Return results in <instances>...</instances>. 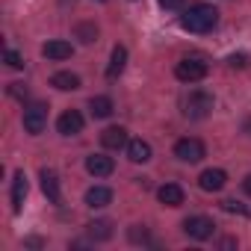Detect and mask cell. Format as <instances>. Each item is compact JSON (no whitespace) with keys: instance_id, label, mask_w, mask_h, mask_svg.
<instances>
[{"instance_id":"6da1fadb","label":"cell","mask_w":251,"mask_h":251,"mask_svg":"<svg viewBox=\"0 0 251 251\" xmlns=\"http://www.w3.org/2000/svg\"><path fill=\"white\" fill-rule=\"evenodd\" d=\"M219 24V9L210 3H195L180 15V27L186 33H210Z\"/></svg>"},{"instance_id":"7a4b0ae2","label":"cell","mask_w":251,"mask_h":251,"mask_svg":"<svg viewBox=\"0 0 251 251\" xmlns=\"http://www.w3.org/2000/svg\"><path fill=\"white\" fill-rule=\"evenodd\" d=\"M175 77L180 83H198V80L207 77V62L198 59V56H186V59H180L175 65Z\"/></svg>"},{"instance_id":"3957f363","label":"cell","mask_w":251,"mask_h":251,"mask_svg":"<svg viewBox=\"0 0 251 251\" xmlns=\"http://www.w3.org/2000/svg\"><path fill=\"white\" fill-rule=\"evenodd\" d=\"M45 127H48V106L45 103H30L24 109V130L33 133V136H39Z\"/></svg>"},{"instance_id":"277c9868","label":"cell","mask_w":251,"mask_h":251,"mask_svg":"<svg viewBox=\"0 0 251 251\" xmlns=\"http://www.w3.org/2000/svg\"><path fill=\"white\" fill-rule=\"evenodd\" d=\"M183 230H186L189 239H210L213 230H216V225H213V219H207V216H189V219L183 222Z\"/></svg>"},{"instance_id":"5b68a950","label":"cell","mask_w":251,"mask_h":251,"mask_svg":"<svg viewBox=\"0 0 251 251\" xmlns=\"http://www.w3.org/2000/svg\"><path fill=\"white\" fill-rule=\"evenodd\" d=\"M175 157L183 160V163H198V160H204V142L186 136V139H180L175 145Z\"/></svg>"},{"instance_id":"8992f818","label":"cell","mask_w":251,"mask_h":251,"mask_svg":"<svg viewBox=\"0 0 251 251\" xmlns=\"http://www.w3.org/2000/svg\"><path fill=\"white\" fill-rule=\"evenodd\" d=\"M210 109H213V95H207V92H192V95L186 98V115H189V118H204V115H210Z\"/></svg>"},{"instance_id":"52a82bcc","label":"cell","mask_w":251,"mask_h":251,"mask_svg":"<svg viewBox=\"0 0 251 251\" xmlns=\"http://www.w3.org/2000/svg\"><path fill=\"white\" fill-rule=\"evenodd\" d=\"M83 115L77 112V109H65L62 115H59V121H56V130L62 133V136H77L80 130H83Z\"/></svg>"},{"instance_id":"ba28073f","label":"cell","mask_w":251,"mask_h":251,"mask_svg":"<svg viewBox=\"0 0 251 251\" xmlns=\"http://www.w3.org/2000/svg\"><path fill=\"white\" fill-rule=\"evenodd\" d=\"M112 169H115L112 157H103V154H92V157H86V172L95 175V177H109Z\"/></svg>"},{"instance_id":"9c48e42d","label":"cell","mask_w":251,"mask_h":251,"mask_svg":"<svg viewBox=\"0 0 251 251\" xmlns=\"http://www.w3.org/2000/svg\"><path fill=\"white\" fill-rule=\"evenodd\" d=\"M225 183H227V175H225L222 169H204L201 177H198V186H201L204 192H219Z\"/></svg>"},{"instance_id":"30bf717a","label":"cell","mask_w":251,"mask_h":251,"mask_svg":"<svg viewBox=\"0 0 251 251\" xmlns=\"http://www.w3.org/2000/svg\"><path fill=\"white\" fill-rule=\"evenodd\" d=\"M39 177H42V192L48 195V201H50V204H59V201H62V192H59V177H56V172L42 169Z\"/></svg>"},{"instance_id":"8fae6325","label":"cell","mask_w":251,"mask_h":251,"mask_svg":"<svg viewBox=\"0 0 251 251\" xmlns=\"http://www.w3.org/2000/svg\"><path fill=\"white\" fill-rule=\"evenodd\" d=\"M100 145L109 148V151L124 148V145H127V130H124V127H106V130L100 133Z\"/></svg>"},{"instance_id":"7c38bea8","label":"cell","mask_w":251,"mask_h":251,"mask_svg":"<svg viewBox=\"0 0 251 251\" xmlns=\"http://www.w3.org/2000/svg\"><path fill=\"white\" fill-rule=\"evenodd\" d=\"M124 65H127V48L115 45V48H112V56H109V65H106V77L115 80V77L124 71Z\"/></svg>"},{"instance_id":"4fadbf2b","label":"cell","mask_w":251,"mask_h":251,"mask_svg":"<svg viewBox=\"0 0 251 251\" xmlns=\"http://www.w3.org/2000/svg\"><path fill=\"white\" fill-rule=\"evenodd\" d=\"M112 201V189H106V186H92V189H86V204L92 207V210H100V207H106Z\"/></svg>"},{"instance_id":"5bb4252c","label":"cell","mask_w":251,"mask_h":251,"mask_svg":"<svg viewBox=\"0 0 251 251\" xmlns=\"http://www.w3.org/2000/svg\"><path fill=\"white\" fill-rule=\"evenodd\" d=\"M157 198H160L166 207H180V204H183V189H180L177 183H166V186L157 189Z\"/></svg>"},{"instance_id":"9a60e30c","label":"cell","mask_w":251,"mask_h":251,"mask_svg":"<svg viewBox=\"0 0 251 251\" xmlns=\"http://www.w3.org/2000/svg\"><path fill=\"white\" fill-rule=\"evenodd\" d=\"M50 86L59 89V92H74V89H80V77L71 74V71H56L50 77Z\"/></svg>"},{"instance_id":"2e32d148","label":"cell","mask_w":251,"mask_h":251,"mask_svg":"<svg viewBox=\"0 0 251 251\" xmlns=\"http://www.w3.org/2000/svg\"><path fill=\"white\" fill-rule=\"evenodd\" d=\"M127 157H130V163H148L151 160V145L145 139H130L127 142Z\"/></svg>"},{"instance_id":"e0dca14e","label":"cell","mask_w":251,"mask_h":251,"mask_svg":"<svg viewBox=\"0 0 251 251\" xmlns=\"http://www.w3.org/2000/svg\"><path fill=\"white\" fill-rule=\"evenodd\" d=\"M24 198H27V175H24V172H18V175H15V180H12V210H15V213H21Z\"/></svg>"},{"instance_id":"ac0fdd59","label":"cell","mask_w":251,"mask_h":251,"mask_svg":"<svg viewBox=\"0 0 251 251\" xmlns=\"http://www.w3.org/2000/svg\"><path fill=\"white\" fill-rule=\"evenodd\" d=\"M42 53H45L48 59H68V56H71V45L62 42V39H53V42H48V45L42 48Z\"/></svg>"},{"instance_id":"d6986e66","label":"cell","mask_w":251,"mask_h":251,"mask_svg":"<svg viewBox=\"0 0 251 251\" xmlns=\"http://www.w3.org/2000/svg\"><path fill=\"white\" fill-rule=\"evenodd\" d=\"M89 109H92L95 118H109V115H112V100H109L106 95H98V98L89 100Z\"/></svg>"},{"instance_id":"ffe728a7","label":"cell","mask_w":251,"mask_h":251,"mask_svg":"<svg viewBox=\"0 0 251 251\" xmlns=\"http://www.w3.org/2000/svg\"><path fill=\"white\" fill-rule=\"evenodd\" d=\"M86 227H89V236H92L95 242H103V239H109V236H112V225H109L106 219H98V222H89Z\"/></svg>"},{"instance_id":"44dd1931","label":"cell","mask_w":251,"mask_h":251,"mask_svg":"<svg viewBox=\"0 0 251 251\" xmlns=\"http://www.w3.org/2000/svg\"><path fill=\"white\" fill-rule=\"evenodd\" d=\"M74 36H77L83 45H92V42H98V27H95V24H77V27H74Z\"/></svg>"},{"instance_id":"7402d4cb","label":"cell","mask_w":251,"mask_h":251,"mask_svg":"<svg viewBox=\"0 0 251 251\" xmlns=\"http://www.w3.org/2000/svg\"><path fill=\"white\" fill-rule=\"evenodd\" d=\"M222 210H225V213H245V216H251V210H248V207H242V204H239V201H233V198L222 201Z\"/></svg>"},{"instance_id":"603a6c76","label":"cell","mask_w":251,"mask_h":251,"mask_svg":"<svg viewBox=\"0 0 251 251\" xmlns=\"http://www.w3.org/2000/svg\"><path fill=\"white\" fill-rule=\"evenodd\" d=\"M3 59H6V65H9V68H24V56H21L18 50H6V53H3Z\"/></svg>"},{"instance_id":"cb8c5ba5","label":"cell","mask_w":251,"mask_h":251,"mask_svg":"<svg viewBox=\"0 0 251 251\" xmlns=\"http://www.w3.org/2000/svg\"><path fill=\"white\" fill-rule=\"evenodd\" d=\"M9 95H12V98H18V100H27V95H30V92H27V86H24V83H9Z\"/></svg>"},{"instance_id":"d4e9b609","label":"cell","mask_w":251,"mask_h":251,"mask_svg":"<svg viewBox=\"0 0 251 251\" xmlns=\"http://www.w3.org/2000/svg\"><path fill=\"white\" fill-rule=\"evenodd\" d=\"M130 239H133V242H148V230H145L142 225H133V227H130Z\"/></svg>"},{"instance_id":"484cf974","label":"cell","mask_w":251,"mask_h":251,"mask_svg":"<svg viewBox=\"0 0 251 251\" xmlns=\"http://www.w3.org/2000/svg\"><path fill=\"white\" fill-rule=\"evenodd\" d=\"M227 65H230V68H245V65H248V56H245V53H233V56L227 59Z\"/></svg>"},{"instance_id":"4316f807","label":"cell","mask_w":251,"mask_h":251,"mask_svg":"<svg viewBox=\"0 0 251 251\" xmlns=\"http://www.w3.org/2000/svg\"><path fill=\"white\" fill-rule=\"evenodd\" d=\"M183 3H186V0H160L163 9H183Z\"/></svg>"},{"instance_id":"83f0119b","label":"cell","mask_w":251,"mask_h":251,"mask_svg":"<svg viewBox=\"0 0 251 251\" xmlns=\"http://www.w3.org/2000/svg\"><path fill=\"white\" fill-rule=\"evenodd\" d=\"M242 189H245V195H251V175H248V177L242 180Z\"/></svg>"},{"instance_id":"f1b7e54d","label":"cell","mask_w":251,"mask_h":251,"mask_svg":"<svg viewBox=\"0 0 251 251\" xmlns=\"http://www.w3.org/2000/svg\"><path fill=\"white\" fill-rule=\"evenodd\" d=\"M242 127H245V133L251 136V118H245V124H242Z\"/></svg>"},{"instance_id":"f546056e","label":"cell","mask_w":251,"mask_h":251,"mask_svg":"<svg viewBox=\"0 0 251 251\" xmlns=\"http://www.w3.org/2000/svg\"><path fill=\"white\" fill-rule=\"evenodd\" d=\"M100 3H103V0H100Z\"/></svg>"}]
</instances>
